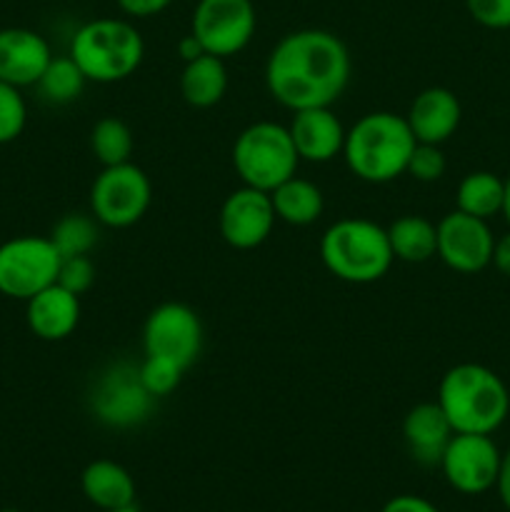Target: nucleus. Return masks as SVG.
Wrapping results in <instances>:
<instances>
[{
    "mask_svg": "<svg viewBox=\"0 0 510 512\" xmlns=\"http://www.w3.org/2000/svg\"><path fill=\"white\" fill-rule=\"evenodd\" d=\"M455 435L438 403H418L403 420V440L408 453L423 465H440L450 438Z\"/></svg>",
    "mask_w": 510,
    "mask_h": 512,
    "instance_id": "obj_18",
    "label": "nucleus"
},
{
    "mask_svg": "<svg viewBox=\"0 0 510 512\" xmlns=\"http://www.w3.org/2000/svg\"><path fill=\"white\" fill-rule=\"evenodd\" d=\"M28 123V105L15 85L0 80V145H8L23 135Z\"/></svg>",
    "mask_w": 510,
    "mask_h": 512,
    "instance_id": "obj_28",
    "label": "nucleus"
},
{
    "mask_svg": "<svg viewBox=\"0 0 510 512\" xmlns=\"http://www.w3.org/2000/svg\"><path fill=\"white\" fill-rule=\"evenodd\" d=\"M470 18L490 30L510 28V0H465Z\"/></svg>",
    "mask_w": 510,
    "mask_h": 512,
    "instance_id": "obj_32",
    "label": "nucleus"
},
{
    "mask_svg": "<svg viewBox=\"0 0 510 512\" xmlns=\"http://www.w3.org/2000/svg\"><path fill=\"white\" fill-rule=\"evenodd\" d=\"M435 403L455 433L493 435L510 413L508 385L478 363L453 365L440 380Z\"/></svg>",
    "mask_w": 510,
    "mask_h": 512,
    "instance_id": "obj_2",
    "label": "nucleus"
},
{
    "mask_svg": "<svg viewBox=\"0 0 510 512\" xmlns=\"http://www.w3.org/2000/svg\"><path fill=\"white\" fill-rule=\"evenodd\" d=\"M90 150L103 168L130 163L135 150L133 130L120 118H100L90 130Z\"/></svg>",
    "mask_w": 510,
    "mask_h": 512,
    "instance_id": "obj_26",
    "label": "nucleus"
},
{
    "mask_svg": "<svg viewBox=\"0 0 510 512\" xmlns=\"http://www.w3.org/2000/svg\"><path fill=\"white\" fill-rule=\"evenodd\" d=\"M25 323L35 338L58 343L70 338L80 323V295L53 283L25 300Z\"/></svg>",
    "mask_w": 510,
    "mask_h": 512,
    "instance_id": "obj_16",
    "label": "nucleus"
},
{
    "mask_svg": "<svg viewBox=\"0 0 510 512\" xmlns=\"http://www.w3.org/2000/svg\"><path fill=\"white\" fill-rule=\"evenodd\" d=\"M503 198L505 180L488 170H475L460 180L458 193H455V203H458L455 210L473 215V218L490 220L493 215L503 213Z\"/></svg>",
    "mask_w": 510,
    "mask_h": 512,
    "instance_id": "obj_24",
    "label": "nucleus"
},
{
    "mask_svg": "<svg viewBox=\"0 0 510 512\" xmlns=\"http://www.w3.org/2000/svg\"><path fill=\"white\" fill-rule=\"evenodd\" d=\"M270 200H273L275 218L283 220V223L288 225H295V228L313 225L325 210L323 190H320L313 180L298 178V175H293V178H288L285 183H280L278 188L270 193Z\"/></svg>",
    "mask_w": 510,
    "mask_h": 512,
    "instance_id": "obj_22",
    "label": "nucleus"
},
{
    "mask_svg": "<svg viewBox=\"0 0 510 512\" xmlns=\"http://www.w3.org/2000/svg\"><path fill=\"white\" fill-rule=\"evenodd\" d=\"M275 208L270 193L250 185H240L238 190L223 200L218 215V228L225 243L235 250L260 248L270 238L275 228Z\"/></svg>",
    "mask_w": 510,
    "mask_h": 512,
    "instance_id": "obj_13",
    "label": "nucleus"
},
{
    "mask_svg": "<svg viewBox=\"0 0 510 512\" xmlns=\"http://www.w3.org/2000/svg\"><path fill=\"white\" fill-rule=\"evenodd\" d=\"M173 0H118L120 10L130 18H153V15L163 13Z\"/></svg>",
    "mask_w": 510,
    "mask_h": 512,
    "instance_id": "obj_33",
    "label": "nucleus"
},
{
    "mask_svg": "<svg viewBox=\"0 0 510 512\" xmlns=\"http://www.w3.org/2000/svg\"><path fill=\"white\" fill-rule=\"evenodd\" d=\"M498 268V273L508 275L510 278V233H505L503 238L495 240V248H493V263Z\"/></svg>",
    "mask_w": 510,
    "mask_h": 512,
    "instance_id": "obj_36",
    "label": "nucleus"
},
{
    "mask_svg": "<svg viewBox=\"0 0 510 512\" xmlns=\"http://www.w3.org/2000/svg\"><path fill=\"white\" fill-rule=\"evenodd\" d=\"M258 15L253 0H198L190 20V33L205 53L230 58L248 48L255 35Z\"/></svg>",
    "mask_w": 510,
    "mask_h": 512,
    "instance_id": "obj_10",
    "label": "nucleus"
},
{
    "mask_svg": "<svg viewBox=\"0 0 510 512\" xmlns=\"http://www.w3.org/2000/svg\"><path fill=\"white\" fill-rule=\"evenodd\" d=\"M495 490H498L500 503L505 505V510H510V448L505 450L503 458H500V470H498V480H495Z\"/></svg>",
    "mask_w": 510,
    "mask_h": 512,
    "instance_id": "obj_35",
    "label": "nucleus"
},
{
    "mask_svg": "<svg viewBox=\"0 0 510 512\" xmlns=\"http://www.w3.org/2000/svg\"><path fill=\"white\" fill-rule=\"evenodd\" d=\"M380 512H440L430 500L420 498V495H395L383 505Z\"/></svg>",
    "mask_w": 510,
    "mask_h": 512,
    "instance_id": "obj_34",
    "label": "nucleus"
},
{
    "mask_svg": "<svg viewBox=\"0 0 510 512\" xmlns=\"http://www.w3.org/2000/svg\"><path fill=\"white\" fill-rule=\"evenodd\" d=\"M300 158L290 140L288 125L260 120L248 125L233 143V168L240 183L273 193L298 173Z\"/></svg>",
    "mask_w": 510,
    "mask_h": 512,
    "instance_id": "obj_6",
    "label": "nucleus"
},
{
    "mask_svg": "<svg viewBox=\"0 0 510 512\" xmlns=\"http://www.w3.org/2000/svg\"><path fill=\"white\" fill-rule=\"evenodd\" d=\"M68 55L78 63L88 83H120L140 68L145 43L130 20L95 18L75 30Z\"/></svg>",
    "mask_w": 510,
    "mask_h": 512,
    "instance_id": "obj_5",
    "label": "nucleus"
},
{
    "mask_svg": "<svg viewBox=\"0 0 510 512\" xmlns=\"http://www.w3.org/2000/svg\"><path fill=\"white\" fill-rule=\"evenodd\" d=\"M100 512H138V508H135V505H133V508H123V510H100Z\"/></svg>",
    "mask_w": 510,
    "mask_h": 512,
    "instance_id": "obj_39",
    "label": "nucleus"
},
{
    "mask_svg": "<svg viewBox=\"0 0 510 512\" xmlns=\"http://www.w3.org/2000/svg\"><path fill=\"white\" fill-rule=\"evenodd\" d=\"M60 253L43 235H18L0 243V295L30 300L58 280Z\"/></svg>",
    "mask_w": 510,
    "mask_h": 512,
    "instance_id": "obj_8",
    "label": "nucleus"
},
{
    "mask_svg": "<svg viewBox=\"0 0 510 512\" xmlns=\"http://www.w3.org/2000/svg\"><path fill=\"white\" fill-rule=\"evenodd\" d=\"M203 53H205V48L200 45V40L195 38L193 33L183 35V38L178 40V55L185 60V63H188V60H195L198 55H203Z\"/></svg>",
    "mask_w": 510,
    "mask_h": 512,
    "instance_id": "obj_37",
    "label": "nucleus"
},
{
    "mask_svg": "<svg viewBox=\"0 0 510 512\" xmlns=\"http://www.w3.org/2000/svg\"><path fill=\"white\" fill-rule=\"evenodd\" d=\"M153 203V185L133 163L108 165L90 185V213L105 228H130L140 223Z\"/></svg>",
    "mask_w": 510,
    "mask_h": 512,
    "instance_id": "obj_7",
    "label": "nucleus"
},
{
    "mask_svg": "<svg viewBox=\"0 0 510 512\" xmlns=\"http://www.w3.org/2000/svg\"><path fill=\"white\" fill-rule=\"evenodd\" d=\"M185 370L178 368L175 363L163 358H148L145 355L143 365L138 368V378L143 383V388L148 390L153 398H165V395L173 393L180 385V378H183Z\"/></svg>",
    "mask_w": 510,
    "mask_h": 512,
    "instance_id": "obj_29",
    "label": "nucleus"
},
{
    "mask_svg": "<svg viewBox=\"0 0 510 512\" xmlns=\"http://www.w3.org/2000/svg\"><path fill=\"white\" fill-rule=\"evenodd\" d=\"M53 60L48 40L30 28L0 30V80L15 88L38 85Z\"/></svg>",
    "mask_w": 510,
    "mask_h": 512,
    "instance_id": "obj_14",
    "label": "nucleus"
},
{
    "mask_svg": "<svg viewBox=\"0 0 510 512\" xmlns=\"http://www.w3.org/2000/svg\"><path fill=\"white\" fill-rule=\"evenodd\" d=\"M228 93V68L218 55L203 53L188 60L180 73V95L193 108H213Z\"/></svg>",
    "mask_w": 510,
    "mask_h": 512,
    "instance_id": "obj_21",
    "label": "nucleus"
},
{
    "mask_svg": "<svg viewBox=\"0 0 510 512\" xmlns=\"http://www.w3.org/2000/svg\"><path fill=\"white\" fill-rule=\"evenodd\" d=\"M460 118H463V108H460L458 95L440 85L420 90L405 115L415 140L430 145H443L445 140L453 138Z\"/></svg>",
    "mask_w": 510,
    "mask_h": 512,
    "instance_id": "obj_17",
    "label": "nucleus"
},
{
    "mask_svg": "<svg viewBox=\"0 0 510 512\" xmlns=\"http://www.w3.org/2000/svg\"><path fill=\"white\" fill-rule=\"evenodd\" d=\"M390 248L395 260L403 263H428L438 255V225L423 215H403L388 228Z\"/></svg>",
    "mask_w": 510,
    "mask_h": 512,
    "instance_id": "obj_23",
    "label": "nucleus"
},
{
    "mask_svg": "<svg viewBox=\"0 0 510 512\" xmlns=\"http://www.w3.org/2000/svg\"><path fill=\"white\" fill-rule=\"evenodd\" d=\"M55 283L63 285L65 290L75 295L88 293L95 283V263L90 260V255H70V258L60 260L58 280Z\"/></svg>",
    "mask_w": 510,
    "mask_h": 512,
    "instance_id": "obj_31",
    "label": "nucleus"
},
{
    "mask_svg": "<svg viewBox=\"0 0 510 512\" xmlns=\"http://www.w3.org/2000/svg\"><path fill=\"white\" fill-rule=\"evenodd\" d=\"M445 168H448V160H445L440 145L415 143L405 173H408L410 178L420 180V183H435V180L443 178Z\"/></svg>",
    "mask_w": 510,
    "mask_h": 512,
    "instance_id": "obj_30",
    "label": "nucleus"
},
{
    "mask_svg": "<svg viewBox=\"0 0 510 512\" xmlns=\"http://www.w3.org/2000/svg\"><path fill=\"white\" fill-rule=\"evenodd\" d=\"M320 260L343 283L368 285L393 265L388 228L368 218L335 220L320 238Z\"/></svg>",
    "mask_w": 510,
    "mask_h": 512,
    "instance_id": "obj_4",
    "label": "nucleus"
},
{
    "mask_svg": "<svg viewBox=\"0 0 510 512\" xmlns=\"http://www.w3.org/2000/svg\"><path fill=\"white\" fill-rule=\"evenodd\" d=\"M143 350L188 370L203 350V323L185 303H160L143 325Z\"/></svg>",
    "mask_w": 510,
    "mask_h": 512,
    "instance_id": "obj_9",
    "label": "nucleus"
},
{
    "mask_svg": "<svg viewBox=\"0 0 510 512\" xmlns=\"http://www.w3.org/2000/svg\"><path fill=\"white\" fill-rule=\"evenodd\" d=\"M415 135L405 115L368 113L345 130L343 158L350 173L365 183H390L408 170Z\"/></svg>",
    "mask_w": 510,
    "mask_h": 512,
    "instance_id": "obj_3",
    "label": "nucleus"
},
{
    "mask_svg": "<svg viewBox=\"0 0 510 512\" xmlns=\"http://www.w3.org/2000/svg\"><path fill=\"white\" fill-rule=\"evenodd\" d=\"M503 215L510 223V178L505 180V198H503Z\"/></svg>",
    "mask_w": 510,
    "mask_h": 512,
    "instance_id": "obj_38",
    "label": "nucleus"
},
{
    "mask_svg": "<svg viewBox=\"0 0 510 512\" xmlns=\"http://www.w3.org/2000/svg\"><path fill=\"white\" fill-rule=\"evenodd\" d=\"M503 453L490 435L455 433L440 458V470L453 490L463 495H483L495 488Z\"/></svg>",
    "mask_w": 510,
    "mask_h": 512,
    "instance_id": "obj_11",
    "label": "nucleus"
},
{
    "mask_svg": "<svg viewBox=\"0 0 510 512\" xmlns=\"http://www.w3.org/2000/svg\"><path fill=\"white\" fill-rule=\"evenodd\" d=\"M83 495L98 510H123L135 505V480L115 460H93L80 475Z\"/></svg>",
    "mask_w": 510,
    "mask_h": 512,
    "instance_id": "obj_20",
    "label": "nucleus"
},
{
    "mask_svg": "<svg viewBox=\"0 0 510 512\" xmlns=\"http://www.w3.org/2000/svg\"><path fill=\"white\" fill-rule=\"evenodd\" d=\"M85 83H88V78L70 55H60V58L53 55V60L48 63L45 73L40 75L35 88L40 90L43 100H48V103L68 105L83 95Z\"/></svg>",
    "mask_w": 510,
    "mask_h": 512,
    "instance_id": "obj_25",
    "label": "nucleus"
},
{
    "mask_svg": "<svg viewBox=\"0 0 510 512\" xmlns=\"http://www.w3.org/2000/svg\"><path fill=\"white\" fill-rule=\"evenodd\" d=\"M288 133L300 160L328 163L335 155H343L345 128L330 108L295 110Z\"/></svg>",
    "mask_w": 510,
    "mask_h": 512,
    "instance_id": "obj_15",
    "label": "nucleus"
},
{
    "mask_svg": "<svg viewBox=\"0 0 510 512\" xmlns=\"http://www.w3.org/2000/svg\"><path fill=\"white\" fill-rule=\"evenodd\" d=\"M53 245L58 248L60 258L70 255H90V250L100 240V223L93 218V213H68L53 225L48 235Z\"/></svg>",
    "mask_w": 510,
    "mask_h": 512,
    "instance_id": "obj_27",
    "label": "nucleus"
},
{
    "mask_svg": "<svg viewBox=\"0 0 510 512\" xmlns=\"http://www.w3.org/2000/svg\"><path fill=\"white\" fill-rule=\"evenodd\" d=\"M150 400L155 398L143 388L138 370L135 373L115 370L100 383L98 395H95V410H98V418L110 425H133L148 415Z\"/></svg>",
    "mask_w": 510,
    "mask_h": 512,
    "instance_id": "obj_19",
    "label": "nucleus"
},
{
    "mask_svg": "<svg viewBox=\"0 0 510 512\" xmlns=\"http://www.w3.org/2000/svg\"><path fill=\"white\" fill-rule=\"evenodd\" d=\"M493 248L495 235L488 220L453 210L438 223V258L455 273L485 270L493 263Z\"/></svg>",
    "mask_w": 510,
    "mask_h": 512,
    "instance_id": "obj_12",
    "label": "nucleus"
},
{
    "mask_svg": "<svg viewBox=\"0 0 510 512\" xmlns=\"http://www.w3.org/2000/svg\"><path fill=\"white\" fill-rule=\"evenodd\" d=\"M0 512H20V510H13V508H8V510H0Z\"/></svg>",
    "mask_w": 510,
    "mask_h": 512,
    "instance_id": "obj_40",
    "label": "nucleus"
},
{
    "mask_svg": "<svg viewBox=\"0 0 510 512\" xmlns=\"http://www.w3.org/2000/svg\"><path fill=\"white\" fill-rule=\"evenodd\" d=\"M348 45L323 28H303L278 40L265 63V85L288 110L330 108L350 83Z\"/></svg>",
    "mask_w": 510,
    "mask_h": 512,
    "instance_id": "obj_1",
    "label": "nucleus"
}]
</instances>
